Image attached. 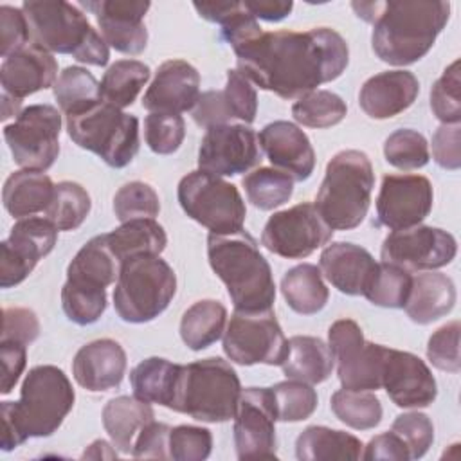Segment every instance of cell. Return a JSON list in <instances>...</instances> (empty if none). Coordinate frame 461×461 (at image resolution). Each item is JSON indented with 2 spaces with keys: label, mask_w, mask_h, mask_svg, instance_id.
<instances>
[{
  "label": "cell",
  "mask_w": 461,
  "mask_h": 461,
  "mask_svg": "<svg viewBox=\"0 0 461 461\" xmlns=\"http://www.w3.org/2000/svg\"><path fill=\"white\" fill-rule=\"evenodd\" d=\"M238 59V70L261 90L281 99H299L319 85L337 79L349 63L346 40L330 27L304 32L261 27L229 43Z\"/></svg>",
  "instance_id": "obj_1"
},
{
  "label": "cell",
  "mask_w": 461,
  "mask_h": 461,
  "mask_svg": "<svg viewBox=\"0 0 461 461\" xmlns=\"http://www.w3.org/2000/svg\"><path fill=\"white\" fill-rule=\"evenodd\" d=\"M351 7L358 18L373 23L376 58L394 67L421 59L450 18V4L443 0L351 2Z\"/></svg>",
  "instance_id": "obj_2"
},
{
  "label": "cell",
  "mask_w": 461,
  "mask_h": 461,
  "mask_svg": "<svg viewBox=\"0 0 461 461\" xmlns=\"http://www.w3.org/2000/svg\"><path fill=\"white\" fill-rule=\"evenodd\" d=\"M76 393L68 376L56 366L29 369L18 402H2V450L9 452L29 438L54 434L72 411Z\"/></svg>",
  "instance_id": "obj_3"
},
{
  "label": "cell",
  "mask_w": 461,
  "mask_h": 461,
  "mask_svg": "<svg viewBox=\"0 0 461 461\" xmlns=\"http://www.w3.org/2000/svg\"><path fill=\"white\" fill-rule=\"evenodd\" d=\"M207 258L212 272L227 286L236 312L272 310L276 301L272 268L249 232L209 234Z\"/></svg>",
  "instance_id": "obj_4"
},
{
  "label": "cell",
  "mask_w": 461,
  "mask_h": 461,
  "mask_svg": "<svg viewBox=\"0 0 461 461\" xmlns=\"http://www.w3.org/2000/svg\"><path fill=\"white\" fill-rule=\"evenodd\" d=\"M22 11L29 23L31 41L49 52L70 54L76 61L104 67L108 43L90 25L79 7L65 0H27Z\"/></svg>",
  "instance_id": "obj_5"
},
{
  "label": "cell",
  "mask_w": 461,
  "mask_h": 461,
  "mask_svg": "<svg viewBox=\"0 0 461 461\" xmlns=\"http://www.w3.org/2000/svg\"><path fill=\"white\" fill-rule=\"evenodd\" d=\"M240 394L234 367L220 357H209L180 366L169 409L198 421L223 423L234 420Z\"/></svg>",
  "instance_id": "obj_6"
},
{
  "label": "cell",
  "mask_w": 461,
  "mask_h": 461,
  "mask_svg": "<svg viewBox=\"0 0 461 461\" xmlns=\"http://www.w3.org/2000/svg\"><path fill=\"white\" fill-rule=\"evenodd\" d=\"M373 187L369 157L360 149H344L328 162L313 205L331 230H351L364 221Z\"/></svg>",
  "instance_id": "obj_7"
},
{
  "label": "cell",
  "mask_w": 461,
  "mask_h": 461,
  "mask_svg": "<svg viewBox=\"0 0 461 461\" xmlns=\"http://www.w3.org/2000/svg\"><path fill=\"white\" fill-rule=\"evenodd\" d=\"M176 294V274L160 256H137L121 263L113 306L124 322L157 319Z\"/></svg>",
  "instance_id": "obj_8"
},
{
  "label": "cell",
  "mask_w": 461,
  "mask_h": 461,
  "mask_svg": "<svg viewBox=\"0 0 461 461\" xmlns=\"http://www.w3.org/2000/svg\"><path fill=\"white\" fill-rule=\"evenodd\" d=\"M67 133L110 167H126L139 151V119L104 101L67 115Z\"/></svg>",
  "instance_id": "obj_9"
},
{
  "label": "cell",
  "mask_w": 461,
  "mask_h": 461,
  "mask_svg": "<svg viewBox=\"0 0 461 461\" xmlns=\"http://www.w3.org/2000/svg\"><path fill=\"white\" fill-rule=\"evenodd\" d=\"M176 196L184 212L211 234L225 236L243 230L245 202L238 187L221 176L191 171L178 182Z\"/></svg>",
  "instance_id": "obj_10"
},
{
  "label": "cell",
  "mask_w": 461,
  "mask_h": 461,
  "mask_svg": "<svg viewBox=\"0 0 461 461\" xmlns=\"http://www.w3.org/2000/svg\"><path fill=\"white\" fill-rule=\"evenodd\" d=\"M61 115L50 104H31L4 126V139L23 169L47 171L59 155Z\"/></svg>",
  "instance_id": "obj_11"
},
{
  "label": "cell",
  "mask_w": 461,
  "mask_h": 461,
  "mask_svg": "<svg viewBox=\"0 0 461 461\" xmlns=\"http://www.w3.org/2000/svg\"><path fill=\"white\" fill-rule=\"evenodd\" d=\"M288 340L272 310L236 312L223 331V353L240 366H281Z\"/></svg>",
  "instance_id": "obj_12"
},
{
  "label": "cell",
  "mask_w": 461,
  "mask_h": 461,
  "mask_svg": "<svg viewBox=\"0 0 461 461\" xmlns=\"http://www.w3.org/2000/svg\"><path fill=\"white\" fill-rule=\"evenodd\" d=\"M328 340L342 389H382L380 375L385 346L366 340L362 328L353 319L335 321L328 330Z\"/></svg>",
  "instance_id": "obj_13"
},
{
  "label": "cell",
  "mask_w": 461,
  "mask_h": 461,
  "mask_svg": "<svg viewBox=\"0 0 461 461\" xmlns=\"http://www.w3.org/2000/svg\"><path fill=\"white\" fill-rule=\"evenodd\" d=\"M333 230L310 202L274 212L261 232V245L281 258L303 259L324 247Z\"/></svg>",
  "instance_id": "obj_14"
},
{
  "label": "cell",
  "mask_w": 461,
  "mask_h": 461,
  "mask_svg": "<svg viewBox=\"0 0 461 461\" xmlns=\"http://www.w3.org/2000/svg\"><path fill=\"white\" fill-rule=\"evenodd\" d=\"M457 254L456 238L430 225H414L393 230L382 243L384 263L398 265L405 270H434L448 265Z\"/></svg>",
  "instance_id": "obj_15"
},
{
  "label": "cell",
  "mask_w": 461,
  "mask_h": 461,
  "mask_svg": "<svg viewBox=\"0 0 461 461\" xmlns=\"http://www.w3.org/2000/svg\"><path fill=\"white\" fill-rule=\"evenodd\" d=\"M276 407L270 387H247L234 414L238 459H276Z\"/></svg>",
  "instance_id": "obj_16"
},
{
  "label": "cell",
  "mask_w": 461,
  "mask_h": 461,
  "mask_svg": "<svg viewBox=\"0 0 461 461\" xmlns=\"http://www.w3.org/2000/svg\"><path fill=\"white\" fill-rule=\"evenodd\" d=\"M261 160L258 133L249 124H220L205 131L198 149V169L216 176H234Z\"/></svg>",
  "instance_id": "obj_17"
},
{
  "label": "cell",
  "mask_w": 461,
  "mask_h": 461,
  "mask_svg": "<svg viewBox=\"0 0 461 461\" xmlns=\"http://www.w3.org/2000/svg\"><path fill=\"white\" fill-rule=\"evenodd\" d=\"M58 229L47 218L18 220L0 243V286L11 288L27 279L40 259L52 252Z\"/></svg>",
  "instance_id": "obj_18"
},
{
  "label": "cell",
  "mask_w": 461,
  "mask_h": 461,
  "mask_svg": "<svg viewBox=\"0 0 461 461\" xmlns=\"http://www.w3.org/2000/svg\"><path fill=\"white\" fill-rule=\"evenodd\" d=\"M434 191L421 175H385L376 196V220L391 230L420 225L432 211Z\"/></svg>",
  "instance_id": "obj_19"
},
{
  "label": "cell",
  "mask_w": 461,
  "mask_h": 461,
  "mask_svg": "<svg viewBox=\"0 0 461 461\" xmlns=\"http://www.w3.org/2000/svg\"><path fill=\"white\" fill-rule=\"evenodd\" d=\"M382 387L396 407H429L438 396V384L429 366L414 353L385 348L382 360Z\"/></svg>",
  "instance_id": "obj_20"
},
{
  "label": "cell",
  "mask_w": 461,
  "mask_h": 461,
  "mask_svg": "<svg viewBox=\"0 0 461 461\" xmlns=\"http://www.w3.org/2000/svg\"><path fill=\"white\" fill-rule=\"evenodd\" d=\"M81 7L95 14L101 36L117 52L137 56L148 45L144 16L151 7L142 0H95L81 2Z\"/></svg>",
  "instance_id": "obj_21"
},
{
  "label": "cell",
  "mask_w": 461,
  "mask_h": 461,
  "mask_svg": "<svg viewBox=\"0 0 461 461\" xmlns=\"http://www.w3.org/2000/svg\"><path fill=\"white\" fill-rule=\"evenodd\" d=\"M200 97V74L184 59L164 61L142 97L149 113H182L193 110Z\"/></svg>",
  "instance_id": "obj_22"
},
{
  "label": "cell",
  "mask_w": 461,
  "mask_h": 461,
  "mask_svg": "<svg viewBox=\"0 0 461 461\" xmlns=\"http://www.w3.org/2000/svg\"><path fill=\"white\" fill-rule=\"evenodd\" d=\"M259 146L276 169L288 173L294 180H306L315 167V151L308 135L294 122H268L258 135Z\"/></svg>",
  "instance_id": "obj_23"
},
{
  "label": "cell",
  "mask_w": 461,
  "mask_h": 461,
  "mask_svg": "<svg viewBox=\"0 0 461 461\" xmlns=\"http://www.w3.org/2000/svg\"><path fill=\"white\" fill-rule=\"evenodd\" d=\"M58 79V61L52 52L36 43L4 58L0 65V81L5 94L23 99L34 92L54 86Z\"/></svg>",
  "instance_id": "obj_24"
},
{
  "label": "cell",
  "mask_w": 461,
  "mask_h": 461,
  "mask_svg": "<svg viewBox=\"0 0 461 461\" xmlns=\"http://www.w3.org/2000/svg\"><path fill=\"white\" fill-rule=\"evenodd\" d=\"M126 373V353L113 339H97L81 346L72 360L74 380L90 393L121 385Z\"/></svg>",
  "instance_id": "obj_25"
},
{
  "label": "cell",
  "mask_w": 461,
  "mask_h": 461,
  "mask_svg": "<svg viewBox=\"0 0 461 461\" xmlns=\"http://www.w3.org/2000/svg\"><path fill=\"white\" fill-rule=\"evenodd\" d=\"M420 94V81L409 70H385L369 77L360 92L358 104L371 119H389L405 112Z\"/></svg>",
  "instance_id": "obj_26"
},
{
  "label": "cell",
  "mask_w": 461,
  "mask_h": 461,
  "mask_svg": "<svg viewBox=\"0 0 461 461\" xmlns=\"http://www.w3.org/2000/svg\"><path fill=\"white\" fill-rule=\"evenodd\" d=\"M378 263L360 245L337 241L321 252V274L342 294L362 295Z\"/></svg>",
  "instance_id": "obj_27"
},
{
  "label": "cell",
  "mask_w": 461,
  "mask_h": 461,
  "mask_svg": "<svg viewBox=\"0 0 461 461\" xmlns=\"http://www.w3.org/2000/svg\"><path fill=\"white\" fill-rule=\"evenodd\" d=\"M457 294L454 281L441 272H423L412 277L405 313L416 324H430L452 312Z\"/></svg>",
  "instance_id": "obj_28"
},
{
  "label": "cell",
  "mask_w": 461,
  "mask_h": 461,
  "mask_svg": "<svg viewBox=\"0 0 461 461\" xmlns=\"http://www.w3.org/2000/svg\"><path fill=\"white\" fill-rule=\"evenodd\" d=\"M54 185L50 176L43 171L20 169L7 176L2 189V200L5 211L13 218H31L38 212H45L52 194Z\"/></svg>",
  "instance_id": "obj_29"
},
{
  "label": "cell",
  "mask_w": 461,
  "mask_h": 461,
  "mask_svg": "<svg viewBox=\"0 0 461 461\" xmlns=\"http://www.w3.org/2000/svg\"><path fill=\"white\" fill-rule=\"evenodd\" d=\"M333 367V353L330 346L319 337L294 335L288 339V351L281 362V369L286 378L313 385L328 380Z\"/></svg>",
  "instance_id": "obj_30"
},
{
  "label": "cell",
  "mask_w": 461,
  "mask_h": 461,
  "mask_svg": "<svg viewBox=\"0 0 461 461\" xmlns=\"http://www.w3.org/2000/svg\"><path fill=\"white\" fill-rule=\"evenodd\" d=\"M153 418L151 403L137 396H117L108 400L103 407V427L112 445L122 454H131L137 434L144 425L153 421Z\"/></svg>",
  "instance_id": "obj_31"
},
{
  "label": "cell",
  "mask_w": 461,
  "mask_h": 461,
  "mask_svg": "<svg viewBox=\"0 0 461 461\" xmlns=\"http://www.w3.org/2000/svg\"><path fill=\"white\" fill-rule=\"evenodd\" d=\"M104 238L119 263L137 256H160L167 245L166 230L155 218L124 221L121 227L104 234Z\"/></svg>",
  "instance_id": "obj_32"
},
{
  "label": "cell",
  "mask_w": 461,
  "mask_h": 461,
  "mask_svg": "<svg viewBox=\"0 0 461 461\" xmlns=\"http://www.w3.org/2000/svg\"><path fill=\"white\" fill-rule=\"evenodd\" d=\"M362 441L344 430L312 425L295 439V456L301 461H355L362 457Z\"/></svg>",
  "instance_id": "obj_33"
},
{
  "label": "cell",
  "mask_w": 461,
  "mask_h": 461,
  "mask_svg": "<svg viewBox=\"0 0 461 461\" xmlns=\"http://www.w3.org/2000/svg\"><path fill=\"white\" fill-rule=\"evenodd\" d=\"M121 263L110 252L104 234L88 240L67 267V279L106 288L119 277Z\"/></svg>",
  "instance_id": "obj_34"
},
{
  "label": "cell",
  "mask_w": 461,
  "mask_h": 461,
  "mask_svg": "<svg viewBox=\"0 0 461 461\" xmlns=\"http://www.w3.org/2000/svg\"><path fill=\"white\" fill-rule=\"evenodd\" d=\"M281 294L286 304L301 315H313L321 312L330 297L321 270L310 263L297 265L283 276Z\"/></svg>",
  "instance_id": "obj_35"
},
{
  "label": "cell",
  "mask_w": 461,
  "mask_h": 461,
  "mask_svg": "<svg viewBox=\"0 0 461 461\" xmlns=\"http://www.w3.org/2000/svg\"><path fill=\"white\" fill-rule=\"evenodd\" d=\"M227 308L214 299H202L191 304L180 319V337L193 351L214 344L225 331Z\"/></svg>",
  "instance_id": "obj_36"
},
{
  "label": "cell",
  "mask_w": 461,
  "mask_h": 461,
  "mask_svg": "<svg viewBox=\"0 0 461 461\" xmlns=\"http://www.w3.org/2000/svg\"><path fill=\"white\" fill-rule=\"evenodd\" d=\"M180 364H173L160 357H149L139 362L130 373L133 394L148 403L162 407L171 405Z\"/></svg>",
  "instance_id": "obj_37"
},
{
  "label": "cell",
  "mask_w": 461,
  "mask_h": 461,
  "mask_svg": "<svg viewBox=\"0 0 461 461\" xmlns=\"http://www.w3.org/2000/svg\"><path fill=\"white\" fill-rule=\"evenodd\" d=\"M151 76L146 63L139 59H119L108 67L99 86L101 99L115 108L130 106Z\"/></svg>",
  "instance_id": "obj_38"
},
{
  "label": "cell",
  "mask_w": 461,
  "mask_h": 461,
  "mask_svg": "<svg viewBox=\"0 0 461 461\" xmlns=\"http://www.w3.org/2000/svg\"><path fill=\"white\" fill-rule=\"evenodd\" d=\"M54 97L65 115H74L101 103V86L97 79L83 67H67L59 72L54 86Z\"/></svg>",
  "instance_id": "obj_39"
},
{
  "label": "cell",
  "mask_w": 461,
  "mask_h": 461,
  "mask_svg": "<svg viewBox=\"0 0 461 461\" xmlns=\"http://www.w3.org/2000/svg\"><path fill=\"white\" fill-rule=\"evenodd\" d=\"M247 200L259 211H272L292 198L294 178L276 167H258L243 176Z\"/></svg>",
  "instance_id": "obj_40"
},
{
  "label": "cell",
  "mask_w": 461,
  "mask_h": 461,
  "mask_svg": "<svg viewBox=\"0 0 461 461\" xmlns=\"http://www.w3.org/2000/svg\"><path fill=\"white\" fill-rule=\"evenodd\" d=\"M92 209L88 191L70 180H63L54 185L52 200L45 211V218L58 230H76L86 220Z\"/></svg>",
  "instance_id": "obj_41"
},
{
  "label": "cell",
  "mask_w": 461,
  "mask_h": 461,
  "mask_svg": "<svg viewBox=\"0 0 461 461\" xmlns=\"http://www.w3.org/2000/svg\"><path fill=\"white\" fill-rule=\"evenodd\" d=\"M330 403L337 420L351 429L369 430L382 421V403L369 391L339 389L331 394Z\"/></svg>",
  "instance_id": "obj_42"
},
{
  "label": "cell",
  "mask_w": 461,
  "mask_h": 461,
  "mask_svg": "<svg viewBox=\"0 0 461 461\" xmlns=\"http://www.w3.org/2000/svg\"><path fill=\"white\" fill-rule=\"evenodd\" d=\"M411 286L412 276L409 270L382 261L362 295L375 306L403 308L411 294Z\"/></svg>",
  "instance_id": "obj_43"
},
{
  "label": "cell",
  "mask_w": 461,
  "mask_h": 461,
  "mask_svg": "<svg viewBox=\"0 0 461 461\" xmlns=\"http://www.w3.org/2000/svg\"><path fill=\"white\" fill-rule=\"evenodd\" d=\"M348 113L346 101L330 90H313L292 104L294 119L308 128H331Z\"/></svg>",
  "instance_id": "obj_44"
},
{
  "label": "cell",
  "mask_w": 461,
  "mask_h": 461,
  "mask_svg": "<svg viewBox=\"0 0 461 461\" xmlns=\"http://www.w3.org/2000/svg\"><path fill=\"white\" fill-rule=\"evenodd\" d=\"M61 308L68 321L79 326L94 324L106 310V288L67 279L61 288Z\"/></svg>",
  "instance_id": "obj_45"
},
{
  "label": "cell",
  "mask_w": 461,
  "mask_h": 461,
  "mask_svg": "<svg viewBox=\"0 0 461 461\" xmlns=\"http://www.w3.org/2000/svg\"><path fill=\"white\" fill-rule=\"evenodd\" d=\"M277 421H303L310 418L317 409L315 389L301 380H285L270 387Z\"/></svg>",
  "instance_id": "obj_46"
},
{
  "label": "cell",
  "mask_w": 461,
  "mask_h": 461,
  "mask_svg": "<svg viewBox=\"0 0 461 461\" xmlns=\"http://www.w3.org/2000/svg\"><path fill=\"white\" fill-rule=\"evenodd\" d=\"M385 160L403 171L420 169L429 164V142L427 139L411 128H402L393 131L384 142Z\"/></svg>",
  "instance_id": "obj_47"
},
{
  "label": "cell",
  "mask_w": 461,
  "mask_h": 461,
  "mask_svg": "<svg viewBox=\"0 0 461 461\" xmlns=\"http://www.w3.org/2000/svg\"><path fill=\"white\" fill-rule=\"evenodd\" d=\"M113 212L121 223L140 218H155L160 212L157 191L146 182H128L113 196Z\"/></svg>",
  "instance_id": "obj_48"
},
{
  "label": "cell",
  "mask_w": 461,
  "mask_h": 461,
  "mask_svg": "<svg viewBox=\"0 0 461 461\" xmlns=\"http://www.w3.org/2000/svg\"><path fill=\"white\" fill-rule=\"evenodd\" d=\"M459 85V59H456L443 70L430 88V110L443 124H457L461 121Z\"/></svg>",
  "instance_id": "obj_49"
},
{
  "label": "cell",
  "mask_w": 461,
  "mask_h": 461,
  "mask_svg": "<svg viewBox=\"0 0 461 461\" xmlns=\"http://www.w3.org/2000/svg\"><path fill=\"white\" fill-rule=\"evenodd\" d=\"M185 137V122L178 113H149L144 121V139L157 155L175 153Z\"/></svg>",
  "instance_id": "obj_50"
},
{
  "label": "cell",
  "mask_w": 461,
  "mask_h": 461,
  "mask_svg": "<svg viewBox=\"0 0 461 461\" xmlns=\"http://www.w3.org/2000/svg\"><path fill=\"white\" fill-rule=\"evenodd\" d=\"M169 459L203 461L212 450V434L205 427L176 425L169 432Z\"/></svg>",
  "instance_id": "obj_51"
},
{
  "label": "cell",
  "mask_w": 461,
  "mask_h": 461,
  "mask_svg": "<svg viewBox=\"0 0 461 461\" xmlns=\"http://www.w3.org/2000/svg\"><path fill=\"white\" fill-rule=\"evenodd\" d=\"M391 430L403 441L411 459L423 457L434 441V425L430 418L418 411L396 416Z\"/></svg>",
  "instance_id": "obj_52"
},
{
  "label": "cell",
  "mask_w": 461,
  "mask_h": 461,
  "mask_svg": "<svg viewBox=\"0 0 461 461\" xmlns=\"http://www.w3.org/2000/svg\"><path fill=\"white\" fill-rule=\"evenodd\" d=\"M459 321H452L430 335L427 342V358L434 367L448 373H459Z\"/></svg>",
  "instance_id": "obj_53"
},
{
  "label": "cell",
  "mask_w": 461,
  "mask_h": 461,
  "mask_svg": "<svg viewBox=\"0 0 461 461\" xmlns=\"http://www.w3.org/2000/svg\"><path fill=\"white\" fill-rule=\"evenodd\" d=\"M223 97L232 119L241 121V124L254 122L258 113V94L250 81L238 68L227 70Z\"/></svg>",
  "instance_id": "obj_54"
},
{
  "label": "cell",
  "mask_w": 461,
  "mask_h": 461,
  "mask_svg": "<svg viewBox=\"0 0 461 461\" xmlns=\"http://www.w3.org/2000/svg\"><path fill=\"white\" fill-rule=\"evenodd\" d=\"M31 43L27 18L22 7L0 5V54L7 58Z\"/></svg>",
  "instance_id": "obj_55"
},
{
  "label": "cell",
  "mask_w": 461,
  "mask_h": 461,
  "mask_svg": "<svg viewBox=\"0 0 461 461\" xmlns=\"http://www.w3.org/2000/svg\"><path fill=\"white\" fill-rule=\"evenodd\" d=\"M40 335V321L29 308H4L0 340H18L25 346L32 344Z\"/></svg>",
  "instance_id": "obj_56"
},
{
  "label": "cell",
  "mask_w": 461,
  "mask_h": 461,
  "mask_svg": "<svg viewBox=\"0 0 461 461\" xmlns=\"http://www.w3.org/2000/svg\"><path fill=\"white\" fill-rule=\"evenodd\" d=\"M432 157L434 162L443 167L456 171L461 166V126L441 124L432 135Z\"/></svg>",
  "instance_id": "obj_57"
},
{
  "label": "cell",
  "mask_w": 461,
  "mask_h": 461,
  "mask_svg": "<svg viewBox=\"0 0 461 461\" xmlns=\"http://www.w3.org/2000/svg\"><path fill=\"white\" fill-rule=\"evenodd\" d=\"M169 425L149 421L137 434L131 456L137 459H169Z\"/></svg>",
  "instance_id": "obj_58"
},
{
  "label": "cell",
  "mask_w": 461,
  "mask_h": 461,
  "mask_svg": "<svg viewBox=\"0 0 461 461\" xmlns=\"http://www.w3.org/2000/svg\"><path fill=\"white\" fill-rule=\"evenodd\" d=\"M191 115L193 121L205 130L220 124H229V121H232V115L223 97V90H209L200 94L196 104L191 110Z\"/></svg>",
  "instance_id": "obj_59"
},
{
  "label": "cell",
  "mask_w": 461,
  "mask_h": 461,
  "mask_svg": "<svg viewBox=\"0 0 461 461\" xmlns=\"http://www.w3.org/2000/svg\"><path fill=\"white\" fill-rule=\"evenodd\" d=\"M0 360H2L0 393L9 394L25 369L27 346L18 340H0Z\"/></svg>",
  "instance_id": "obj_60"
},
{
  "label": "cell",
  "mask_w": 461,
  "mask_h": 461,
  "mask_svg": "<svg viewBox=\"0 0 461 461\" xmlns=\"http://www.w3.org/2000/svg\"><path fill=\"white\" fill-rule=\"evenodd\" d=\"M364 459H394V461H407L409 450L403 441L391 430L378 434L369 439L366 450L362 452Z\"/></svg>",
  "instance_id": "obj_61"
},
{
  "label": "cell",
  "mask_w": 461,
  "mask_h": 461,
  "mask_svg": "<svg viewBox=\"0 0 461 461\" xmlns=\"http://www.w3.org/2000/svg\"><path fill=\"white\" fill-rule=\"evenodd\" d=\"M243 5L254 18L267 22H281L290 16L294 9L292 0H245Z\"/></svg>",
  "instance_id": "obj_62"
},
{
  "label": "cell",
  "mask_w": 461,
  "mask_h": 461,
  "mask_svg": "<svg viewBox=\"0 0 461 461\" xmlns=\"http://www.w3.org/2000/svg\"><path fill=\"white\" fill-rule=\"evenodd\" d=\"M83 459H115L117 448L104 439H95L81 456Z\"/></svg>",
  "instance_id": "obj_63"
},
{
  "label": "cell",
  "mask_w": 461,
  "mask_h": 461,
  "mask_svg": "<svg viewBox=\"0 0 461 461\" xmlns=\"http://www.w3.org/2000/svg\"><path fill=\"white\" fill-rule=\"evenodd\" d=\"M20 106H22V99H16L2 92V121H7L9 117H18L22 112Z\"/></svg>",
  "instance_id": "obj_64"
}]
</instances>
